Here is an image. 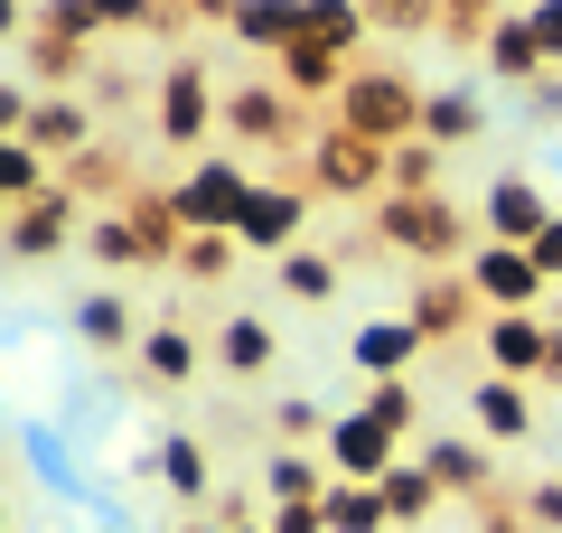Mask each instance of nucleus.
Returning a JSON list of instances; mask_svg holds the SVG:
<instances>
[{
    "label": "nucleus",
    "instance_id": "nucleus-1",
    "mask_svg": "<svg viewBox=\"0 0 562 533\" xmlns=\"http://www.w3.org/2000/svg\"><path fill=\"white\" fill-rule=\"evenodd\" d=\"M244 206H254V178H244L235 159H198V169H188V188L169 197V216H179L188 235H225V243H235Z\"/></svg>",
    "mask_w": 562,
    "mask_h": 533
},
{
    "label": "nucleus",
    "instance_id": "nucleus-2",
    "mask_svg": "<svg viewBox=\"0 0 562 533\" xmlns=\"http://www.w3.org/2000/svg\"><path fill=\"white\" fill-rule=\"evenodd\" d=\"M469 291H479L497 318H516V309H535L553 281H543V262L525 253V243H479V253H469Z\"/></svg>",
    "mask_w": 562,
    "mask_h": 533
},
{
    "label": "nucleus",
    "instance_id": "nucleus-3",
    "mask_svg": "<svg viewBox=\"0 0 562 533\" xmlns=\"http://www.w3.org/2000/svg\"><path fill=\"white\" fill-rule=\"evenodd\" d=\"M328 468H338L347 487H384V477L403 468V458H394V431H384L366 402H357V412H338V421H328Z\"/></svg>",
    "mask_w": 562,
    "mask_h": 533
},
{
    "label": "nucleus",
    "instance_id": "nucleus-4",
    "mask_svg": "<svg viewBox=\"0 0 562 533\" xmlns=\"http://www.w3.org/2000/svg\"><path fill=\"white\" fill-rule=\"evenodd\" d=\"M479 216H487V243H525V253H535V235L562 216V206L543 197V188H535L525 169H506L497 188H487V206H479Z\"/></svg>",
    "mask_w": 562,
    "mask_h": 533
},
{
    "label": "nucleus",
    "instance_id": "nucleus-5",
    "mask_svg": "<svg viewBox=\"0 0 562 533\" xmlns=\"http://www.w3.org/2000/svg\"><path fill=\"white\" fill-rule=\"evenodd\" d=\"M487 375H506V384H535V375H553V328H543L535 309L497 318V328H487Z\"/></svg>",
    "mask_w": 562,
    "mask_h": 533
},
{
    "label": "nucleus",
    "instance_id": "nucleus-6",
    "mask_svg": "<svg viewBox=\"0 0 562 533\" xmlns=\"http://www.w3.org/2000/svg\"><path fill=\"white\" fill-rule=\"evenodd\" d=\"M413 355H422L413 318H366V328L347 337V365H357L366 384H403V375H413Z\"/></svg>",
    "mask_w": 562,
    "mask_h": 533
},
{
    "label": "nucleus",
    "instance_id": "nucleus-7",
    "mask_svg": "<svg viewBox=\"0 0 562 533\" xmlns=\"http://www.w3.org/2000/svg\"><path fill=\"white\" fill-rule=\"evenodd\" d=\"M301 225H310V197H301V188H254L235 243H254V253H301Z\"/></svg>",
    "mask_w": 562,
    "mask_h": 533
},
{
    "label": "nucleus",
    "instance_id": "nucleus-8",
    "mask_svg": "<svg viewBox=\"0 0 562 533\" xmlns=\"http://www.w3.org/2000/svg\"><path fill=\"white\" fill-rule=\"evenodd\" d=\"M347 122H357V140L366 132H403V122H422V103H413V84L403 76H366V84H347Z\"/></svg>",
    "mask_w": 562,
    "mask_h": 533
},
{
    "label": "nucleus",
    "instance_id": "nucleus-9",
    "mask_svg": "<svg viewBox=\"0 0 562 533\" xmlns=\"http://www.w3.org/2000/svg\"><path fill=\"white\" fill-rule=\"evenodd\" d=\"M20 458L38 468V487H47V496H66V506H113V496L85 487V468L57 450V431H47V421H29V431H20Z\"/></svg>",
    "mask_w": 562,
    "mask_h": 533
},
{
    "label": "nucleus",
    "instance_id": "nucleus-10",
    "mask_svg": "<svg viewBox=\"0 0 562 533\" xmlns=\"http://www.w3.org/2000/svg\"><path fill=\"white\" fill-rule=\"evenodd\" d=\"M469 412H479V431L497 440V450L535 440V394H525V384H506V375H487L479 394H469Z\"/></svg>",
    "mask_w": 562,
    "mask_h": 533
},
{
    "label": "nucleus",
    "instance_id": "nucleus-11",
    "mask_svg": "<svg viewBox=\"0 0 562 533\" xmlns=\"http://www.w3.org/2000/svg\"><path fill=\"white\" fill-rule=\"evenodd\" d=\"M140 477H160L169 496H206V477H216V468H206V450L188 431H160V440H150V458H140Z\"/></svg>",
    "mask_w": 562,
    "mask_h": 533
},
{
    "label": "nucleus",
    "instance_id": "nucleus-12",
    "mask_svg": "<svg viewBox=\"0 0 562 533\" xmlns=\"http://www.w3.org/2000/svg\"><path fill=\"white\" fill-rule=\"evenodd\" d=\"M160 132H169V140H206V76H198L188 57L160 76Z\"/></svg>",
    "mask_w": 562,
    "mask_h": 533
},
{
    "label": "nucleus",
    "instance_id": "nucleus-13",
    "mask_svg": "<svg viewBox=\"0 0 562 533\" xmlns=\"http://www.w3.org/2000/svg\"><path fill=\"white\" fill-rule=\"evenodd\" d=\"M216 365H225L235 384L272 375V328H262V318H225V328H216Z\"/></svg>",
    "mask_w": 562,
    "mask_h": 533
},
{
    "label": "nucleus",
    "instance_id": "nucleus-14",
    "mask_svg": "<svg viewBox=\"0 0 562 533\" xmlns=\"http://www.w3.org/2000/svg\"><path fill=\"white\" fill-rule=\"evenodd\" d=\"M479 132H487L479 94H431L422 103V140H431V150H460V140H479Z\"/></svg>",
    "mask_w": 562,
    "mask_h": 533
},
{
    "label": "nucleus",
    "instance_id": "nucleus-15",
    "mask_svg": "<svg viewBox=\"0 0 562 533\" xmlns=\"http://www.w3.org/2000/svg\"><path fill=\"white\" fill-rule=\"evenodd\" d=\"M487 66H497L506 84H543V66H553V57L535 47V29H525V20H497V29H487Z\"/></svg>",
    "mask_w": 562,
    "mask_h": 533
},
{
    "label": "nucleus",
    "instance_id": "nucleus-16",
    "mask_svg": "<svg viewBox=\"0 0 562 533\" xmlns=\"http://www.w3.org/2000/svg\"><path fill=\"white\" fill-rule=\"evenodd\" d=\"M140 375H150V384H188V375H198V337H188V328H140Z\"/></svg>",
    "mask_w": 562,
    "mask_h": 533
},
{
    "label": "nucleus",
    "instance_id": "nucleus-17",
    "mask_svg": "<svg viewBox=\"0 0 562 533\" xmlns=\"http://www.w3.org/2000/svg\"><path fill=\"white\" fill-rule=\"evenodd\" d=\"M262 496H272V506H328V496H319V458L272 450V458H262Z\"/></svg>",
    "mask_w": 562,
    "mask_h": 533
},
{
    "label": "nucleus",
    "instance_id": "nucleus-18",
    "mask_svg": "<svg viewBox=\"0 0 562 533\" xmlns=\"http://www.w3.org/2000/svg\"><path fill=\"white\" fill-rule=\"evenodd\" d=\"M66 216H76L66 197H38V206H20V225H10V253H20V262L57 253V243H66Z\"/></svg>",
    "mask_w": 562,
    "mask_h": 533
},
{
    "label": "nucleus",
    "instance_id": "nucleus-19",
    "mask_svg": "<svg viewBox=\"0 0 562 533\" xmlns=\"http://www.w3.org/2000/svg\"><path fill=\"white\" fill-rule=\"evenodd\" d=\"M384 235H394V243H422V253H450V243H460V216H450V206H394Z\"/></svg>",
    "mask_w": 562,
    "mask_h": 533
},
{
    "label": "nucleus",
    "instance_id": "nucleus-20",
    "mask_svg": "<svg viewBox=\"0 0 562 533\" xmlns=\"http://www.w3.org/2000/svg\"><path fill=\"white\" fill-rule=\"evenodd\" d=\"M281 291L301 299V309H319V299H338V262L301 243V253H281Z\"/></svg>",
    "mask_w": 562,
    "mask_h": 533
},
{
    "label": "nucleus",
    "instance_id": "nucleus-21",
    "mask_svg": "<svg viewBox=\"0 0 562 533\" xmlns=\"http://www.w3.org/2000/svg\"><path fill=\"white\" fill-rule=\"evenodd\" d=\"M384 524H394L384 487H338L328 496V533H384Z\"/></svg>",
    "mask_w": 562,
    "mask_h": 533
},
{
    "label": "nucleus",
    "instance_id": "nucleus-22",
    "mask_svg": "<svg viewBox=\"0 0 562 533\" xmlns=\"http://www.w3.org/2000/svg\"><path fill=\"white\" fill-rule=\"evenodd\" d=\"M347 38H357V0H301V47H328L338 57Z\"/></svg>",
    "mask_w": 562,
    "mask_h": 533
},
{
    "label": "nucleus",
    "instance_id": "nucleus-23",
    "mask_svg": "<svg viewBox=\"0 0 562 533\" xmlns=\"http://www.w3.org/2000/svg\"><path fill=\"white\" fill-rule=\"evenodd\" d=\"M38 178H47L38 140H10V150H0V197H10V206H38Z\"/></svg>",
    "mask_w": 562,
    "mask_h": 533
},
{
    "label": "nucleus",
    "instance_id": "nucleus-24",
    "mask_svg": "<svg viewBox=\"0 0 562 533\" xmlns=\"http://www.w3.org/2000/svg\"><path fill=\"white\" fill-rule=\"evenodd\" d=\"M384 506H394V524H422V514L441 506V477L431 468H394L384 477Z\"/></svg>",
    "mask_w": 562,
    "mask_h": 533
},
{
    "label": "nucleus",
    "instance_id": "nucleus-25",
    "mask_svg": "<svg viewBox=\"0 0 562 533\" xmlns=\"http://www.w3.org/2000/svg\"><path fill=\"white\" fill-rule=\"evenodd\" d=\"M422 468H431V477H441V487H487V458L479 450H469V440H431V450H422Z\"/></svg>",
    "mask_w": 562,
    "mask_h": 533
},
{
    "label": "nucleus",
    "instance_id": "nucleus-26",
    "mask_svg": "<svg viewBox=\"0 0 562 533\" xmlns=\"http://www.w3.org/2000/svg\"><path fill=\"white\" fill-rule=\"evenodd\" d=\"M122 328H132V309H122L113 291H94V299H76V337H85V347H113Z\"/></svg>",
    "mask_w": 562,
    "mask_h": 533
},
{
    "label": "nucleus",
    "instance_id": "nucleus-27",
    "mask_svg": "<svg viewBox=\"0 0 562 533\" xmlns=\"http://www.w3.org/2000/svg\"><path fill=\"white\" fill-rule=\"evenodd\" d=\"M281 84H301V94H328V84H338V57H328V47H281Z\"/></svg>",
    "mask_w": 562,
    "mask_h": 533
},
{
    "label": "nucleus",
    "instance_id": "nucleus-28",
    "mask_svg": "<svg viewBox=\"0 0 562 533\" xmlns=\"http://www.w3.org/2000/svg\"><path fill=\"white\" fill-rule=\"evenodd\" d=\"M29 140H38V150H76V140H85V103H38Z\"/></svg>",
    "mask_w": 562,
    "mask_h": 533
},
{
    "label": "nucleus",
    "instance_id": "nucleus-29",
    "mask_svg": "<svg viewBox=\"0 0 562 533\" xmlns=\"http://www.w3.org/2000/svg\"><path fill=\"white\" fill-rule=\"evenodd\" d=\"M366 412H375V421H384L394 440L413 431V394H403V384H366Z\"/></svg>",
    "mask_w": 562,
    "mask_h": 533
},
{
    "label": "nucleus",
    "instance_id": "nucleus-30",
    "mask_svg": "<svg viewBox=\"0 0 562 533\" xmlns=\"http://www.w3.org/2000/svg\"><path fill=\"white\" fill-rule=\"evenodd\" d=\"M525 524H535V533H562V477H535V487H525Z\"/></svg>",
    "mask_w": 562,
    "mask_h": 533
},
{
    "label": "nucleus",
    "instance_id": "nucleus-31",
    "mask_svg": "<svg viewBox=\"0 0 562 533\" xmlns=\"http://www.w3.org/2000/svg\"><path fill=\"white\" fill-rule=\"evenodd\" d=\"M413 328H422V337L460 328V291H422V299H413Z\"/></svg>",
    "mask_w": 562,
    "mask_h": 533
},
{
    "label": "nucleus",
    "instance_id": "nucleus-32",
    "mask_svg": "<svg viewBox=\"0 0 562 533\" xmlns=\"http://www.w3.org/2000/svg\"><path fill=\"white\" fill-rule=\"evenodd\" d=\"M525 29H535L543 57H562V0H525Z\"/></svg>",
    "mask_w": 562,
    "mask_h": 533
},
{
    "label": "nucleus",
    "instance_id": "nucleus-33",
    "mask_svg": "<svg viewBox=\"0 0 562 533\" xmlns=\"http://www.w3.org/2000/svg\"><path fill=\"white\" fill-rule=\"evenodd\" d=\"M262 533H328V506H272Z\"/></svg>",
    "mask_w": 562,
    "mask_h": 533
},
{
    "label": "nucleus",
    "instance_id": "nucleus-34",
    "mask_svg": "<svg viewBox=\"0 0 562 533\" xmlns=\"http://www.w3.org/2000/svg\"><path fill=\"white\" fill-rule=\"evenodd\" d=\"M535 262H543V281H562V216L535 235Z\"/></svg>",
    "mask_w": 562,
    "mask_h": 533
},
{
    "label": "nucleus",
    "instance_id": "nucleus-35",
    "mask_svg": "<svg viewBox=\"0 0 562 533\" xmlns=\"http://www.w3.org/2000/svg\"><path fill=\"white\" fill-rule=\"evenodd\" d=\"M272 421H281V431H319V402H310V394H291Z\"/></svg>",
    "mask_w": 562,
    "mask_h": 533
},
{
    "label": "nucleus",
    "instance_id": "nucleus-36",
    "mask_svg": "<svg viewBox=\"0 0 562 533\" xmlns=\"http://www.w3.org/2000/svg\"><path fill=\"white\" fill-rule=\"evenodd\" d=\"M235 533H262V524H235Z\"/></svg>",
    "mask_w": 562,
    "mask_h": 533
}]
</instances>
